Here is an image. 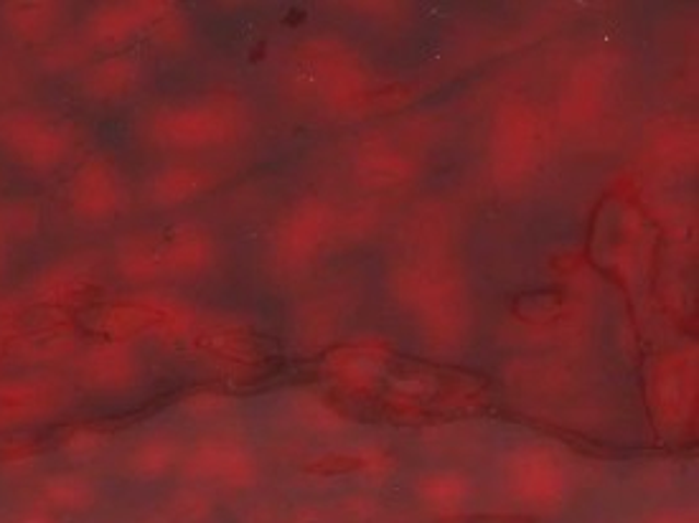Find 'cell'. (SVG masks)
I'll return each instance as SVG.
<instances>
[{
  "mask_svg": "<svg viewBox=\"0 0 699 523\" xmlns=\"http://www.w3.org/2000/svg\"><path fill=\"white\" fill-rule=\"evenodd\" d=\"M512 311L522 323H532V326H545V323H555L564 311V295L560 290H534L524 292V295L514 298Z\"/></svg>",
  "mask_w": 699,
  "mask_h": 523,
  "instance_id": "cell-1",
  "label": "cell"
},
{
  "mask_svg": "<svg viewBox=\"0 0 699 523\" xmlns=\"http://www.w3.org/2000/svg\"><path fill=\"white\" fill-rule=\"evenodd\" d=\"M366 467V460L361 457H351V455H328L324 460H318L316 465H311V473L318 475H343V473H353Z\"/></svg>",
  "mask_w": 699,
  "mask_h": 523,
  "instance_id": "cell-3",
  "label": "cell"
},
{
  "mask_svg": "<svg viewBox=\"0 0 699 523\" xmlns=\"http://www.w3.org/2000/svg\"><path fill=\"white\" fill-rule=\"evenodd\" d=\"M440 523H537V519L526 513H455Z\"/></svg>",
  "mask_w": 699,
  "mask_h": 523,
  "instance_id": "cell-2",
  "label": "cell"
}]
</instances>
